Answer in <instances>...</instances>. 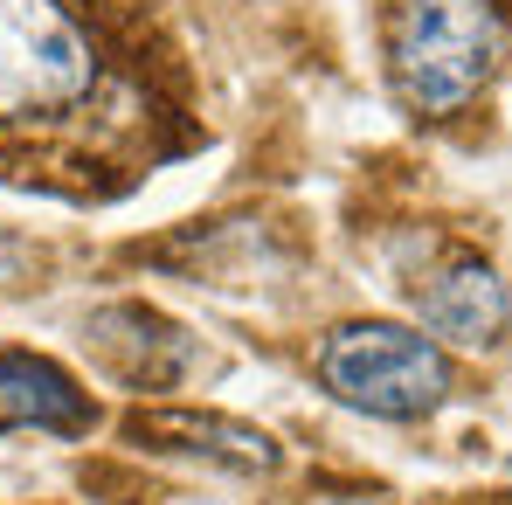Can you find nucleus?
Here are the masks:
<instances>
[{"mask_svg":"<svg viewBox=\"0 0 512 505\" xmlns=\"http://www.w3.org/2000/svg\"><path fill=\"white\" fill-rule=\"evenodd\" d=\"M499 49H506V28H499L492 0H409L395 14V42H388L402 97L429 118L464 111L492 84Z\"/></svg>","mask_w":512,"mask_h":505,"instance_id":"1","label":"nucleus"},{"mask_svg":"<svg viewBox=\"0 0 512 505\" xmlns=\"http://www.w3.org/2000/svg\"><path fill=\"white\" fill-rule=\"evenodd\" d=\"M319 381L346 409H367L381 422H416L450 395V360L436 339L367 319V326H340L319 346Z\"/></svg>","mask_w":512,"mask_h":505,"instance_id":"2","label":"nucleus"},{"mask_svg":"<svg viewBox=\"0 0 512 505\" xmlns=\"http://www.w3.org/2000/svg\"><path fill=\"white\" fill-rule=\"evenodd\" d=\"M90 84V35L56 0H0V125L70 111Z\"/></svg>","mask_w":512,"mask_h":505,"instance_id":"3","label":"nucleus"},{"mask_svg":"<svg viewBox=\"0 0 512 505\" xmlns=\"http://www.w3.org/2000/svg\"><path fill=\"white\" fill-rule=\"evenodd\" d=\"M416 319H423L429 333L443 339V346H499L512 326V291L506 277L492 270V263H478V256H450L443 270H429L423 284H416Z\"/></svg>","mask_w":512,"mask_h":505,"instance_id":"4","label":"nucleus"},{"mask_svg":"<svg viewBox=\"0 0 512 505\" xmlns=\"http://www.w3.org/2000/svg\"><path fill=\"white\" fill-rule=\"evenodd\" d=\"M90 339L97 353L125 374V381H146V388H173L187 367H194V339L167 326L160 312L146 305H118V312H97L90 319Z\"/></svg>","mask_w":512,"mask_h":505,"instance_id":"5","label":"nucleus"},{"mask_svg":"<svg viewBox=\"0 0 512 505\" xmlns=\"http://www.w3.org/2000/svg\"><path fill=\"white\" fill-rule=\"evenodd\" d=\"M90 395L42 353H0V429H84Z\"/></svg>","mask_w":512,"mask_h":505,"instance_id":"6","label":"nucleus"},{"mask_svg":"<svg viewBox=\"0 0 512 505\" xmlns=\"http://www.w3.org/2000/svg\"><path fill=\"white\" fill-rule=\"evenodd\" d=\"M139 436H146V443H167V450H187V457H208V464H229V471H270V464H277V443H270L263 429L229 422V416L153 409V416H139Z\"/></svg>","mask_w":512,"mask_h":505,"instance_id":"7","label":"nucleus"}]
</instances>
